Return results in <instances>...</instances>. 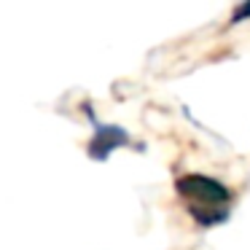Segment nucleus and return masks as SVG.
I'll list each match as a JSON object with an SVG mask.
<instances>
[{
    "label": "nucleus",
    "instance_id": "obj_4",
    "mask_svg": "<svg viewBox=\"0 0 250 250\" xmlns=\"http://www.w3.org/2000/svg\"><path fill=\"white\" fill-rule=\"evenodd\" d=\"M245 17H250V3H242L239 8H234V14H231V22H242Z\"/></svg>",
    "mask_w": 250,
    "mask_h": 250
},
{
    "label": "nucleus",
    "instance_id": "obj_3",
    "mask_svg": "<svg viewBox=\"0 0 250 250\" xmlns=\"http://www.w3.org/2000/svg\"><path fill=\"white\" fill-rule=\"evenodd\" d=\"M191 215L202 223V226H212V223H223L229 218L226 210H218V207H191Z\"/></svg>",
    "mask_w": 250,
    "mask_h": 250
},
{
    "label": "nucleus",
    "instance_id": "obj_2",
    "mask_svg": "<svg viewBox=\"0 0 250 250\" xmlns=\"http://www.w3.org/2000/svg\"><path fill=\"white\" fill-rule=\"evenodd\" d=\"M129 135L121 126H97L92 143H89V156L92 159H108L119 146H126Z\"/></svg>",
    "mask_w": 250,
    "mask_h": 250
},
{
    "label": "nucleus",
    "instance_id": "obj_1",
    "mask_svg": "<svg viewBox=\"0 0 250 250\" xmlns=\"http://www.w3.org/2000/svg\"><path fill=\"white\" fill-rule=\"evenodd\" d=\"M175 188H178L180 196L194 199L205 207L223 205V202H229V196H231L223 183H218V180H212V178H205V175H183V178H178Z\"/></svg>",
    "mask_w": 250,
    "mask_h": 250
}]
</instances>
